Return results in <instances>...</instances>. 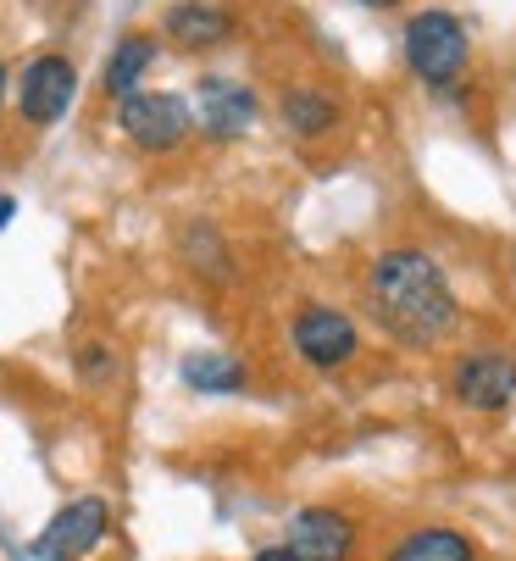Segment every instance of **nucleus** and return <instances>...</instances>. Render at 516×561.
Masks as SVG:
<instances>
[{"label": "nucleus", "instance_id": "obj_1", "mask_svg": "<svg viewBox=\"0 0 516 561\" xmlns=\"http://www.w3.org/2000/svg\"><path fill=\"white\" fill-rule=\"evenodd\" d=\"M362 300L372 311V323L411 345V351H434L456 334V289L445 278V267L427 251H383L372 256L367 278H362Z\"/></svg>", "mask_w": 516, "mask_h": 561}, {"label": "nucleus", "instance_id": "obj_2", "mask_svg": "<svg viewBox=\"0 0 516 561\" xmlns=\"http://www.w3.org/2000/svg\"><path fill=\"white\" fill-rule=\"evenodd\" d=\"M405 67L422 78V84H456V78L467 72V28L456 12L445 7H427L405 23Z\"/></svg>", "mask_w": 516, "mask_h": 561}, {"label": "nucleus", "instance_id": "obj_3", "mask_svg": "<svg viewBox=\"0 0 516 561\" xmlns=\"http://www.w3.org/2000/svg\"><path fill=\"white\" fill-rule=\"evenodd\" d=\"M117 128H123L139 150L167 156V150H179V145L190 139L195 117H190V101H184V95L139 90V95H128V101L117 106Z\"/></svg>", "mask_w": 516, "mask_h": 561}, {"label": "nucleus", "instance_id": "obj_4", "mask_svg": "<svg viewBox=\"0 0 516 561\" xmlns=\"http://www.w3.org/2000/svg\"><path fill=\"white\" fill-rule=\"evenodd\" d=\"M295 351L300 362H311L317 373H333V367H351L362 356V329H356V317L351 311H339V306H306L295 317Z\"/></svg>", "mask_w": 516, "mask_h": 561}, {"label": "nucleus", "instance_id": "obj_5", "mask_svg": "<svg viewBox=\"0 0 516 561\" xmlns=\"http://www.w3.org/2000/svg\"><path fill=\"white\" fill-rule=\"evenodd\" d=\"M112 534V506L101 495H78L67 501L34 539V556L39 561H83L90 550H101V539Z\"/></svg>", "mask_w": 516, "mask_h": 561}, {"label": "nucleus", "instance_id": "obj_6", "mask_svg": "<svg viewBox=\"0 0 516 561\" xmlns=\"http://www.w3.org/2000/svg\"><path fill=\"white\" fill-rule=\"evenodd\" d=\"M72 95H78V67H72L67 56H56V50L34 56V61L18 72V112H23V123H34V128L61 123L67 106H72Z\"/></svg>", "mask_w": 516, "mask_h": 561}, {"label": "nucleus", "instance_id": "obj_7", "mask_svg": "<svg viewBox=\"0 0 516 561\" xmlns=\"http://www.w3.org/2000/svg\"><path fill=\"white\" fill-rule=\"evenodd\" d=\"M450 389H456L461 407H472V412H505L516 400V362L505 351H472V356L456 362Z\"/></svg>", "mask_w": 516, "mask_h": 561}, {"label": "nucleus", "instance_id": "obj_8", "mask_svg": "<svg viewBox=\"0 0 516 561\" xmlns=\"http://www.w3.org/2000/svg\"><path fill=\"white\" fill-rule=\"evenodd\" d=\"M300 561H351L356 550V517H344L333 506H306L289 517V539H284Z\"/></svg>", "mask_w": 516, "mask_h": 561}, {"label": "nucleus", "instance_id": "obj_9", "mask_svg": "<svg viewBox=\"0 0 516 561\" xmlns=\"http://www.w3.org/2000/svg\"><path fill=\"white\" fill-rule=\"evenodd\" d=\"M255 90L239 84V78H200L195 84V117L211 139H239L255 123Z\"/></svg>", "mask_w": 516, "mask_h": 561}, {"label": "nucleus", "instance_id": "obj_10", "mask_svg": "<svg viewBox=\"0 0 516 561\" xmlns=\"http://www.w3.org/2000/svg\"><path fill=\"white\" fill-rule=\"evenodd\" d=\"M167 39H179L184 50H211L233 39V12L222 0H179L167 7Z\"/></svg>", "mask_w": 516, "mask_h": 561}, {"label": "nucleus", "instance_id": "obj_11", "mask_svg": "<svg viewBox=\"0 0 516 561\" xmlns=\"http://www.w3.org/2000/svg\"><path fill=\"white\" fill-rule=\"evenodd\" d=\"M150 61H156V39H150V34H123V39H117V50L106 56L101 90H106L112 101H128V95H139L145 72H150Z\"/></svg>", "mask_w": 516, "mask_h": 561}, {"label": "nucleus", "instance_id": "obj_12", "mask_svg": "<svg viewBox=\"0 0 516 561\" xmlns=\"http://www.w3.org/2000/svg\"><path fill=\"white\" fill-rule=\"evenodd\" d=\"M244 362L228 356V351H190L184 356V383L195 394H239L244 389Z\"/></svg>", "mask_w": 516, "mask_h": 561}, {"label": "nucleus", "instance_id": "obj_13", "mask_svg": "<svg viewBox=\"0 0 516 561\" xmlns=\"http://www.w3.org/2000/svg\"><path fill=\"white\" fill-rule=\"evenodd\" d=\"M389 561H478V550L461 528H416L389 550Z\"/></svg>", "mask_w": 516, "mask_h": 561}, {"label": "nucleus", "instance_id": "obj_14", "mask_svg": "<svg viewBox=\"0 0 516 561\" xmlns=\"http://www.w3.org/2000/svg\"><path fill=\"white\" fill-rule=\"evenodd\" d=\"M278 117H284V128H289V134H300V139H317V134H328V128L339 123V106H333L322 90H311V84H295V90L278 101Z\"/></svg>", "mask_w": 516, "mask_h": 561}, {"label": "nucleus", "instance_id": "obj_15", "mask_svg": "<svg viewBox=\"0 0 516 561\" xmlns=\"http://www.w3.org/2000/svg\"><path fill=\"white\" fill-rule=\"evenodd\" d=\"M190 267L195 273H211V278H228L233 267H228V251H222V239H217V228H190Z\"/></svg>", "mask_w": 516, "mask_h": 561}, {"label": "nucleus", "instance_id": "obj_16", "mask_svg": "<svg viewBox=\"0 0 516 561\" xmlns=\"http://www.w3.org/2000/svg\"><path fill=\"white\" fill-rule=\"evenodd\" d=\"M78 373H83V383H112L117 378V351L106 340L78 345Z\"/></svg>", "mask_w": 516, "mask_h": 561}, {"label": "nucleus", "instance_id": "obj_17", "mask_svg": "<svg viewBox=\"0 0 516 561\" xmlns=\"http://www.w3.org/2000/svg\"><path fill=\"white\" fill-rule=\"evenodd\" d=\"M250 561H300V556H295L289 545H267V550H255Z\"/></svg>", "mask_w": 516, "mask_h": 561}, {"label": "nucleus", "instance_id": "obj_18", "mask_svg": "<svg viewBox=\"0 0 516 561\" xmlns=\"http://www.w3.org/2000/svg\"><path fill=\"white\" fill-rule=\"evenodd\" d=\"M12 217H18V201H12V195H0V228H7Z\"/></svg>", "mask_w": 516, "mask_h": 561}, {"label": "nucleus", "instance_id": "obj_19", "mask_svg": "<svg viewBox=\"0 0 516 561\" xmlns=\"http://www.w3.org/2000/svg\"><path fill=\"white\" fill-rule=\"evenodd\" d=\"M7 90H12V72H7V61H0V106H7Z\"/></svg>", "mask_w": 516, "mask_h": 561}, {"label": "nucleus", "instance_id": "obj_20", "mask_svg": "<svg viewBox=\"0 0 516 561\" xmlns=\"http://www.w3.org/2000/svg\"><path fill=\"white\" fill-rule=\"evenodd\" d=\"M362 7H400V0H362Z\"/></svg>", "mask_w": 516, "mask_h": 561}]
</instances>
